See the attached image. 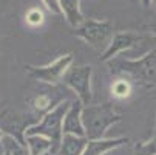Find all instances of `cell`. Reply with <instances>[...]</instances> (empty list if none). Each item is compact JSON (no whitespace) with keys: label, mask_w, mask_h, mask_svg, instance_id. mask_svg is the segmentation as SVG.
Wrapping results in <instances>:
<instances>
[{"label":"cell","mask_w":156,"mask_h":155,"mask_svg":"<svg viewBox=\"0 0 156 155\" xmlns=\"http://www.w3.org/2000/svg\"><path fill=\"white\" fill-rule=\"evenodd\" d=\"M5 155H11V153H9V152H8V150H6V153H5Z\"/></svg>","instance_id":"484cf974"},{"label":"cell","mask_w":156,"mask_h":155,"mask_svg":"<svg viewBox=\"0 0 156 155\" xmlns=\"http://www.w3.org/2000/svg\"><path fill=\"white\" fill-rule=\"evenodd\" d=\"M70 105H71V101H66V99L59 102L53 110H50L48 113L43 115L39 123L28 127L27 137L28 135L47 137L53 143V153L57 155L59 149H60L62 138H63V118H65L66 110L70 109Z\"/></svg>","instance_id":"3957f363"},{"label":"cell","mask_w":156,"mask_h":155,"mask_svg":"<svg viewBox=\"0 0 156 155\" xmlns=\"http://www.w3.org/2000/svg\"><path fill=\"white\" fill-rule=\"evenodd\" d=\"M150 2H151V0H141V3L144 6H150Z\"/></svg>","instance_id":"603a6c76"},{"label":"cell","mask_w":156,"mask_h":155,"mask_svg":"<svg viewBox=\"0 0 156 155\" xmlns=\"http://www.w3.org/2000/svg\"><path fill=\"white\" fill-rule=\"evenodd\" d=\"M108 67L115 75L133 79L144 87L156 85V50H151L139 59H124L116 56L108 61Z\"/></svg>","instance_id":"6da1fadb"},{"label":"cell","mask_w":156,"mask_h":155,"mask_svg":"<svg viewBox=\"0 0 156 155\" xmlns=\"http://www.w3.org/2000/svg\"><path fill=\"white\" fill-rule=\"evenodd\" d=\"M88 138L87 137H77L71 134H65L60 143V149L57 155H82L87 147Z\"/></svg>","instance_id":"7c38bea8"},{"label":"cell","mask_w":156,"mask_h":155,"mask_svg":"<svg viewBox=\"0 0 156 155\" xmlns=\"http://www.w3.org/2000/svg\"><path fill=\"white\" fill-rule=\"evenodd\" d=\"M128 138L118 137V138H101V140H88L87 147L82 155H104L111 149H116L125 144Z\"/></svg>","instance_id":"30bf717a"},{"label":"cell","mask_w":156,"mask_h":155,"mask_svg":"<svg viewBox=\"0 0 156 155\" xmlns=\"http://www.w3.org/2000/svg\"><path fill=\"white\" fill-rule=\"evenodd\" d=\"M60 8L62 16L66 19L70 27L77 28L85 22V17L80 9V0H60Z\"/></svg>","instance_id":"8fae6325"},{"label":"cell","mask_w":156,"mask_h":155,"mask_svg":"<svg viewBox=\"0 0 156 155\" xmlns=\"http://www.w3.org/2000/svg\"><path fill=\"white\" fill-rule=\"evenodd\" d=\"M43 6H45L50 13L53 14H62V8H60V0H42Z\"/></svg>","instance_id":"d6986e66"},{"label":"cell","mask_w":156,"mask_h":155,"mask_svg":"<svg viewBox=\"0 0 156 155\" xmlns=\"http://www.w3.org/2000/svg\"><path fill=\"white\" fill-rule=\"evenodd\" d=\"M82 109H83V104L79 99L71 102L70 109L66 110L65 118H63V135L71 134L77 137H85V127L82 123Z\"/></svg>","instance_id":"9c48e42d"},{"label":"cell","mask_w":156,"mask_h":155,"mask_svg":"<svg viewBox=\"0 0 156 155\" xmlns=\"http://www.w3.org/2000/svg\"><path fill=\"white\" fill-rule=\"evenodd\" d=\"M53 105H51V98L48 96V95H39V96H36L34 99H33V109L36 110L37 113H48L50 110H53L51 109Z\"/></svg>","instance_id":"2e32d148"},{"label":"cell","mask_w":156,"mask_h":155,"mask_svg":"<svg viewBox=\"0 0 156 155\" xmlns=\"http://www.w3.org/2000/svg\"><path fill=\"white\" fill-rule=\"evenodd\" d=\"M73 64V54H63L53 61L51 64L42 65V67H33V65H27V73L31 79L47 82V84H57L59 81L63 79L65 73Z\"/></svg>","instance_id":"8992f818"},{"label":"cell","mask_w":156,"mask_h":155,"mask_svg":"<svg viewBox=\"0 0 156 155\" xmlns=\"http://www.w3.org/2000/svg\"><path fill=\"white\" fill-rule=\"evenodd\" d=\"M6 150H8V149H6V144L2 141V143H0V155H5Z\"/></svg>","instance_id":"44dd1931"},{"label":"cell","mask_w":156,"mask_h":155,"mask_svg":"<svg viewBox=\"0 0 156 155\" xmlns=\"http://www.w3.org/2000/svg\"><path fill=\"white\" fill-rule=\"evenodd\" d=\"M27 147L31 155H45L47 152H53V143L47 137L42 135H28Z\"/></svg>","instance_id":"4fadbf2b"},{"label":"cell","mask_w":156,"mask_h":155,"mask_svg":"<svg viewBox=\"0 0 156 155\" xmlns=\"http://www.w3.org/2000/svg\"><path fill=\"white\" fill-rule=\"evenodd\" d=\"M25 19H27V24H30L31 27H39L43 24V13L39 9V8H31L27 14H25Z\"/></svg>","instance_id":"ac0fdd59"},{"label":"cell","mask_w":156,"mask_h":155,"mask_svg":"<svg viewBox=\"0 0 156 155\" xmlns=\"http://www.w3.org/2000/svg\"><path fill=\"white\" fill-rule=\"evenodd\" d=\"M147 30L153 34V36H156V24H151V25H148L147 27Z\"/></svg>","instance_id":"ffe728a7"},{"label":"cell","mask_w":156,"mask_h":155,"mask_svg":"<svg viewBox=\"0 0 156 155\" xmlns=\"http://www.w3.org/2000/svg\"><path fill=\"white\" fill-rule=\"evenodd\" d=\"M111 93H113L116 98H127L130 93H131V84L128 79L125 78H121L118 81L113 82V85H111Z\"/></svg>","instance_id":"5bb4252c"},{"label":"cell","mask_w":156,"mask_h":155,"mask_svg":"<svg viewBox=\"0 0 156 155\" xmlns=\"http://www.w3.org/2000/svg\"><path fill=\"white\" fill-rule=\"evenodd\" d=\"M122 120L121 113L110 104L83 105L82 109V123L85 127V137L88 140H101L105 132Z\"/></svg>","instance_id":"7a4b0ae2"},{"label":"cell","mask_w":156,"mask_h":155,"mask_svg":"<svg viewBox=\"0 0 156 155\" xmlns=\"http://www.w3.org/2000/svg\"><path fill=\"white\" fill-rule=\"evenodd\" d=\"M91 76H93V67L91 65H77V67H70L68 72L63 76V84L68 85L71 90L77 95V99L88 105V102L93 98L91 92Z\"/></svg>","instance_id":"5b68a950"},{"label":"cell","mask_w":156,"mask_h":155,"mask_svg":"<svg viewBox=\"0 0 156 155\" xmlns=\"http://www.w3.org/2000/svg\"><path fill=\"white\" fill-rule=\"evenodd\" d=\"M74 36L80 37L90 47L101 50L104 53L115 36V30H113V25L107 20L88 19L80 27L74 28Z\"/></svg>","instance_id":"277c9868"},{"label":"cell","mask_w":156,"mask_h":155,"mask_svg":"<svg viewBox=\"0 0 156 155\" xmlns=\"http://www.w3.org/2000/svg\"><path fill=\"white\" fill-rule=\"evenodd\" d=\"M136 155H156V137L135 146Z\"/></svg>","instance_id":"e0dca14e"},{"label":"cell","mask_w":156,"mask_h":155,"mask_svg":"<svg viewBox=\"0 0 156 155\" xmlns=\"http://www.w3.org/2000/svg\"><path fill=\"white\" fill-rule=\"evenodd\" d=\"M150 6H153V8L156 9V0H151V2H150Z\"/></svg>","instance_id":"cb8c5ba5"},{"label":"cell","mask_w":156,"mask_h":155,"mask_svg":"<svg viewBox=\"0 0 156 155\" xmlns=\"http://www.w3.org/2000/svg\"><path fill=\"white\" fill-rule=\"evenodd\" d=\"M5 137H6V135H5V132H3L2 129H0V143H2V141L5 140Z\"/></svg>","instance_id":"7402d4cb"},{"label":"cell","mask_w":156,"mask_h":155,"mask_svg":"<svg viewBox=\"0 0 156 155\" xmlns=\"http://www.w3.org/2000/svg\"><path fill=\"white\" fill-rule=\"evenodd\" d=\"M37 121H31L28 116L16 113L12 110H5L0 113V129L5 132L6 137L14 138L20 144H27V130L34 126Z\"/></svg>","instance_id":"52a82bcc"},{"label":"cell","mask_w":156,"mask_h":155,"mask_svg":"<svg viewBox=\"0 0 156 155\" xmlns=\"http://www.w3.org/2000/svg\"><path fill=\"white\" fill-rule=\"evenodd\" d=\"M3 143L6 144V149L11 155H31V152L28 150L27 144H20L19 141H16L11 137H5Z\"/></svg>","instance_id":"9a60e30c"},{"label":"cell","mask_w":156,"mask_h":155,"mask_svg":"<svg viewBox=\"0 0 156 155\" xmlns=\"http://www.w3.org/2000/svg\"><path fill=\"white\" fill-rule=\"evenodd\" d=\"M45 155H56V153H53V152H47Z\"/></svg>","instance_id":"d4e9b609"},{"label":"cell","mask_w":156,"mask_h":155,"mask_svg":"<svg viewBox=\"0 0 156 155\" xmlns=\"http://www.w3.org/2000/svg\"><path fill=\"white\" fill-rule=\"evenodd\" d=\"M142 37L138 33H133V31H121V33H115L113 39H111L108 48L102 53L101 61L102 62H108L113 57H116L119 53L135 47L136 43L141 40Z\"/></svg>","instance_id":"ba28073f"}]
</instances>
